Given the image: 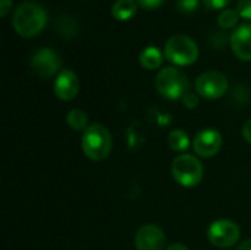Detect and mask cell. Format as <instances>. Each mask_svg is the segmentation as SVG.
Returning <instances> with one entry per match:
<instances>
[{
	"label": "cell",
	"mask_w": 251,
	"mask_h": 250,
	"mask_svg": "<svg viewBox=\"0 0 251 250\" xmlns=\"http://www.w3.org/2000/svg\"><path fill=\"white\" fill-rule=\"evenodd\" d=\"M13 28L22 37H34L43 31L47 24V12L34 1L21 3L13 13Z\"/></svg>",
	"instance_id": "cell-1"
},
{
	"label": "cell",
	"mask_w": 251,
	"mask_h": 250,
	"mask_svg": "<svg viewBox=\"0 0 251 250\" xmlns=\"http://www.w3.org/2000/svg\"><path fill=\"white\" fill-rule=\"evenodd\" d=\"M81 147L88 159L96 162L103 161L110 155L112 136L106 127L100 124H93L82 133Z\"/></svg>",
	"instance_id": "cell-2"
},
{
	"label": "cell",
	"mask_w": 251,
	"mask_h": 250,
	"mask_svg": "<svg viewBox=\"0 0 251 250\" xmlns=\"http://www.w3.org/2000/svg\"><path fill=\"white\" fill-rule=\"evenodd\" d=\"M154 84L159 94L169 100H182V97L190 91V81L187 75L174 66L163 68L157 74Z\"/></svg>",
	"instance_id": "cell-3"
},
{
	"label": "cell",
	"mask_w": 251,
	"mask_h": 250,
	"mask_svg": "<svg viewBox=\"0 0 251 250\" xmlns=\"http://www.w3.org/2000/svg\"><path fill=\"white\" fill-rule=\"evenodd\" d=\"M165 57L176 66L193 65L199 57V46L188 35H172L165 44Z\"/></svg>",
	"instance_id": "cell-4"
},
{
	"label": "cell",
	"mask_w": 251,
	"mask_h": 250,
	"mask_svg": "<svg viewBox=\"0 0 251 250\" xmlns=\"http://www.w3.org/2000/svg\"><path fill=\"white\" fill-rule=\"evenodd\" d=\"M203 165L193 156L182 153L172 162V177L182 187H196L203 180Z\"/></svg>",
	"instance_id": "cell-5"
},
{
	"label": "cell",
	"mask_w": 251,
	"mask_h": 250,
	"mask_svg": "<svg viewBox=\"0 0 251 250\" xmlns=\"http://www.w3.org/2000/svg\"><path fill=\"white\" fill-rule=\"evenodd\" d=\"M241 236V230L237 222L231 220H218L210 224L207 230V239L209 242L219 248V249H228L234 246Z\"/></svg>",
	"instance_id": "cell-6"
},
{
	"label": "cell",
	"mask_w": 251,
	"mask_h": 250,
	"mask_svg": "<svg viewBox=\"0 0 251 250\" xmlns=\"http://www.w3.org/2000/svg\"><path fill=\"white\" fill-rule=\"evenodd\" d=\"M228 90V78L219 71H207L196 80V91L204 99H219Z\"/></svg>",
	"instance_id": "cell-7"
},
{
	"label": "cell",
	"mask_w": 251,
	"mask_h": 250,
	"mask_svg": "<svg viewBox=\"0 0 251 250\" xmlns=\"http://www.w3.org/2000/svg\"><path fill=\"white\" fill-rule=\"evenodd\" d=\"M222 136L215 128H204L201 130L193 141V147L196 155L200 158H213L222 149Z\"/></svg>",
	"instance_id": "cell-8"
},
{
	"label": "cell",
	"mask_w": 251,
	"mask_h": 250,
	"mask_svg": "<svg viewBox=\"0 0 251 250\" xmlns=\"http://www.w3.org/2000/svg\"><path fill=\"white\" fill-rule=\"evenodd\" d=\"M31 66L37 75H40L43 78H49V77H53L59 71L60 57L57 56V53L53 49L41 47L40 50H37L32 55Z\"/></svg>",
	"instance_id": "cell-9"
},
{
	"label": "cell",
	"mask_w": 251,
	"mask_h": 250,
	"mask_svg": "<svg viewBox=\"0 0 251 250\" xmlns=\"http://www.w3.org/2000/svg\"><path fill=\"white\" fill-rule=\"evenodd\" d=\"M165 242V233L162 231V228L153 224H146L140 227L135 234L137 250H163Z\"/></svg>",
	"instance_id": "cell-10"
},
{
	"label": "cell",
	"mask_w": 251,
	"mask_h": 250,
	"mask_svg": "<svg viewBox=\"0 0 251 250\" xmlns=\"http://www.w3.org/2000/svg\"><path fill=\"white\" fill-rule=\"evenodd\" d=\"M78 91H79V80L76 74L69 69H63L62 72H59L54 81V94L60 100L69 102L76 97Z\"/></svg>",
	"instance_id": "cell-11"
},
{
	"label": "cell",
	"mask_w": 251,
	"mask_h": 250,
	"mask_svg": "<svg viewBox=\"0 0 251 250\" xmlns=\"http://www.w3.org/2000/svg\"><path fill=\"white\" fill-rule=\"evenodd\" d=\"M232 52L241 60H251V24H243L231 34Z\"/></svg>",
	"instance_id": "cell-12"
},
{
	"label": "cell",
	"mask_w": 251,
	"mask_h": 250,
	"mask_svg": "<svg viewBox=\"0 0 251 250\" xmlns=\"http://www.w3.org/2000/svg\"><path fill=\"white\" fill-rule=\"evenodd\" d=\"M137 0H116L112 6V15L118 21H129L137 13Z\"/></svg>",
	"instance_id": "cell-13"
},
{
	"label": "cell",
	"mask_w": 251,
	"mask_h": 250,
	"mask_svg": "<svg viewBox=\"0 0 251 250\" xmlns=\"http://www.w3.org/2000/svg\"><path fill=\"white\" fill-rule=\"evenodd\" d=\"M163 55L157 47L149 46L140 53V63L146 69H156L162 65L163 62Z\"/></svg>",
	"instance_id": "cell-14"
},
{
	"label": "cell",
	"mask_w": 251,
	"mask_h": 250,
	"mask_svg": "<svg viewBox=\"0 0 251 250\" xmlns=\"http://www.w3.org/2000/svg\"><path fill=\"white\" fill-rule=\"evenodd\" d=\"M190 136L184 130H174L168 136V146L174 152H185L190 147Z\"/></svg>",
	"instance_id": "cell-15"
},
{
	"label": "cell",
	"mask_w": 251,
	"mask_h": 250,
	"mask_svg": "<svg viewBox=\"0 0 251 250\" xmlns=\"http://www.w3.org/2000/svg\"><path fill=\"white\" fill-rule=\"evenodd\" d=\"M66 122L75 131H85L88 128L87 127L88 116L81 109H72V111H69L68 115H66Z\"/></svg>",
	"instance_id": "cell-16"
},
{
	"label": "cell",
	"mask_w": 251,
	"mask_h": 250,
	"mask_svg": "<svg viewBox=\"0 0 251 250\" xmlns=\"http://www.w3.org/2000/svg\"><path fill=\"white\" fill-rule=\"evenodd\" d=\"M238 19H240L238 10H235V9H224L221 12L219 18H218V24L224 29H231V28H234L237 25Z\"/></svg>",
	"instance_id": "cell-17"
},
{
	"label": "cell",
	"mask_w": 251,
	"mask_h": 250,
	"mask_svg": "<svg viewBox=\"0 0 251 250\" xmlns=\"http://www.w3.org/2000/svg\"><path fill=\"white\" fill-rule=\"evenodd\" d=\"M200 0H176V9L182 13H193L197 10Z\"/></svg>",
	"instance_id": "cell-18"
},
{
	"label": "cell",
	"mask_w": 251,
	"mask_h": 250,
	"mask_svg": "<svg viewBox=\"0 0 251 250\" xmlns=\"http://www.w3.org/2000/svg\"><path fill=\"white\" fill-rule=\"evenodd\" d=\"M237 10L241 18L251 19V0H238Z\"/></svg>",
	"instance_id": "cell-19"
},
{
	"label": "cell",
	"mask_w": 251,
	"mask_h": 250,
	"mask_svg": "<svg viewBox=\"0 0 251 250\" xmlns=\"http://www.w3.org/2000/svg\"><path fill=\"white\" fill-rule=\"evenodd\" d=\"M182 103L185 108L188 109H194L197 105H199V96L193 91H188L184 97H182Z\"/></svg>",
	"instance_id": "cell-20"
},
{
	"label": "cell",
	"mask_w": 251,
	"mask_h": 250,
	"mask_svg": "<svg viewBox=\"0 0 251 250\" xmlns=\"http://www.w3.org/2000/svg\"><path fill=\"white\" fill-rule=\"evenodd\" d=\"M229 1H231V0H203L204 6H206L207 9H215V10L226 7V6L229 4Z\"/></svg>",
	"instance_id": "cell-21"
},
{
	"label": "cell",
	"mask_w": 251,
	"mask_h": 250,
	"mask_svg": "<svg viewBox=\"0 0 251 250\" xmlns=\"http://www.w3.org/2000/svg\"><path fill=\"white\" fill-rule=\"evenodd\" d=\"M165 0H137V3L144 9H157Z\"/></svg>",
	"instance_id": "cell-22"
},
{
	"label": "cell",
	"mask_w": 251,
	"mask_h": 250,
	"mask_svg": "<svg viewBox=\"0 0 251 250\" xmlns=\"http://www.w3.org/2000/svg\"><path fill=\"white\" fill-rule=\"evenodd\" d=\"M12 9V0H0V16L4 18Z\"/></svg>",
	"instance_id": "cell-23"
},
{
	"label": "cell",
	"mask_w": 251,
	"mask_h": 250,
	"mask_svg": "<svg viewBox=\"0 0 251 250\" xmlns=\"http://www.w3.org/2000/svg\"><path fill=\"white\" fill-rule=\"evenodd\" d=\"M243 137L247 143L251 144V119H249L243 127Z\"/></svg>",
	"instance_id": "cell-24"
},
{
	"label": "cell",
	"mask_w": 251,
	"mask_h": 250,
	"mask_svg": "<svg viewBox=\"0 0 251 250\" xmlns=\"http://www.w3.org/2000/svg\"><path fill=\"white\" fill-rule=\"evenodd\" d=\"M166 250H188V248H187V246H184V245H181V243H176V245L169 246Z\"/></svg>",
	"instance_id": "cell-25"
},
{
	"label": "cell",
	"mask_w": 251,
	"mask_h": 250,
	"mask_svg": "<svg viewBox=\"0 0 251 250\" xmlns=\"http://www.w3.org/2000/svg\"><path fill=\"white\" fill-rule=\"evenodd\" d=\"M237 250H251V239L250 240L243 242V243H241V246H240Z\"/></svg>",
	"instance_id": "cell-26"
}]
</instances>
